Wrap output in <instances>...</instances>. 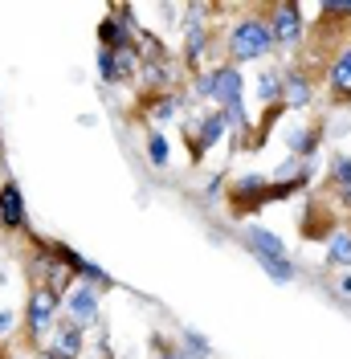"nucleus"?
<instances>
[{
    "label": "nucleus",
    "mask_w": 351,
    "mask_h": 359,
    "mask_svg": "<svg viewBox=\"0 0 351 359\" xmlns=\"http://www.w3.org/2000/svg\"><path fill=\"white\" fill-rule=\"evenodd\" d=\"M13 318H17L13 311H0V335H8V331H13Z\"/></svg>",
    "instance_id": "nucleus-21"
},
{
    "label": "nucleus",
    "mask_w": 351,
    "mask_h": 359,
    "mask_svg": "<svg viewBox=\"0 0 351 359\" xmlns=\"http://www.w3.org/2000/svg\"><path fill=\"white\" fill-rule=\"evenodd\" d=\"M241 241L249 245V253H265V257H282V262H290L286 241L278 237V233H270L265 224H241Z\"/></svg>",
    "instance_id": "nucleus-10"
},
{
    "label": "nucleus",
    "mask_w": 351,
    "mask_h": 359,
    "mask_svg": "<svg viewBox=\"0 0 351 359\" xmlns=\"http://www.w3.org/2000/svg\"><path fill=\"white\" fill-rule=\"evenodd\" d=\"M327 262L339 269H351V221H339L327 237Z\"/></svg>",
    "instance_id": "nucleus-14"
},
{
    "label": "nucleus",
    "mask_w": 351,
    "mask_h": 359,
    "mask_svg": "<svg viewBox=\"0 0 351 359\" xmlns=\"http://www.w3.org/2000/svg\"><path fill=\"white\" fill-rule=\"evenodd\" d=\"M258 98L270 107H282V69H265L258 78Z\"/></svg>",
    "instance_id": "nucleus-17"
},
{
    "label": "nucleus",
    "mask_w": 351,
    "mask_h": 359,
    "mask_svg": "<svg viewBox=\"0 0 351 359\" xmlns=\"http://www.w3.org/2000/svg\"><path fill=\"white\" fill-rule=\"evenodd\" d=\"M33 359H53V355H49V351H37V355H33Z\"/></svg>",
    "instance_id": "nucleus-23"
},
{
    "label": "nucleus",
    "mask_w": 351,
    "mask_h": 359,
    "mask_svg": "<svg viewBox=\"0 0 351 359\" xmlns=\"http://www.w3.org/2000/svg\"><path fill=\"white\" fill-rule=\"evenodd\" d=\"M58 311H62V294H53L49 286H33L29 290V302H25V331L29 339H41L53 331V323H58Z\"/></svg>",
    "instance_id": "nucleus-3"
},
{
    "label": "nucleus",
    "mask_w": 351,
    "mask_h": 359,
    "mask_svg": "<svg viewBox=\"0 0 351 359\" xmlns=\"http://www.w3.org/2000/svg\"><path fill=\"white\" fill-rule=\"evenodd\" d=\"M229 131H233V123H229L225 111H208L200 123H188L184 127V139H192V159H204Z\"/></svg>",
    "instance_id": "nucleus-4"
},
{
    "label": "nucleus",
    "mask_w": 351,
    "mask_h": 359,
    "mask_svg": "<svg viewBox=\"0 0 351 359\" xmlns=\"http://www.w3.org/2000/svg\"><path fill=\"white\" fill-rule=\"evenodd\" d=\"M197 98L217 102V111L229 114L233 131H249V114H245V78L237 66H213L208 74L197 78Z\"/></svg>",
    "instance_id": "nucleus-1"
},
{
    "label": "nucleus",
    "mask_w": 351,
    "mask_h": 359,
    "mask_svg": "<svg viewBox=\"0 0 351 359\" xmlns=\"http://www.w3.org/2000/svg\"><path fill=\"white\" fill-rule=\"evenodd\" d=\"M270 49H274V33H270L265 17L245 13L241 21H233V29H229V66L241 69L245 62H262Z\"/></svg>",
    "instance_id": "nucleus-2"
},
{
    "label": "nucleus",
    "mask_w": 351,
    "mask_h": 359,
    "mask_svg": "<svg viewBox=\"0 0 351 359\" xmlns=\"http://www.w3.org/2000/svg\"><path fill=\"white\" fill-rule=\"evenodd\" d=\"M180 343H184L180 351H184L188 359H208V355H213V347H208V339H200L197 331H180Z\"/></svg>",
    "instance_id": "nucleus-18"
},
{
    "label": "nucleus",
    "mask_w": 351,
    "mask_h": 359,
    "mask_svg": "<svg viewBox=\"0 0 351 359\" xmlns=\"http://www.w3.org/2000/svg\"><path fill=\"white\" fill-rule=\"evenodd\" d=\"M270 33H274V45H298L307 37V25H303V4L298 0H278L270 8Z\"/></svg>",
    "instance_id": "nucleus-5"
},
{
    "label": "nucleus",
    "mask_w": 351,
    "mask_h": 359,
    "mask_svg": "<svg viewBox=\"0 0 351 359\" xmlns=\"http://www.w3.org/2000/svg\"><path fill=\"white\" fill-rule=\"evenodd\" d=\"M98 294H102V286H94V282H74V290L66 294V318L74 323V327H82L86 331L90 323L98 318Z\"/></svg>",
    "instance_id": "nucleus-6"
},
{
    "label": "nucleus",
    "mask_w": 351,
    "mask_h": 359,
    "mask_svg": "<svg viewBox=\"0 0 351 359\" xmlns=\"http://www.w3.org/2000/svg\"><path fill=\"white\" fill-rule=\"evenodd\" d=\"M147 156H152L155 168H168V163H172V159H168V139H164L159 131L147 135Z\"/></svg>",
    "instance_id": "nucleus-19"
},
{
    "label": "nucleus",
    "mask_w": 351,
    "mask_h": 359,
    "mask_svg": "<svg viewBox=\"0 0 351 359\" xmlns=\"http://www.w3.org/2000/svg\"><path fill=\"white\" fill-rule=\"evenodd\" d=\"M200 13L204 8H192V17L184 25V62L188 66H197L200 57H204V49H208V41H213V33H208V25L200 21Z\"/></svg>",
    "instance_id": "nucleus-11"
},
{
    "label": "nucleus",
    "mask_w": 351,
    "mask_h": 359,
    "mask_svg": "<svg viewBox=\"0 0 351 359\" xmlns=\"http://www.w3.org/2000/svg\"><path fill=\"white\" fill-rule=\"evenodd\" d=\"M327 184L335 188V192H339L343 208H351V156H335V159H331Z\"/></svg>",
    "instance_id": "nucleus-15"
},
{
    "label": "nucleus",
    "mask_w": 351,
    "mask_h": 359,
    "mask_svg": "<svg viewBox=\"0 0 351 359\" xmlns=\"http://www.w3.org/2000/svg\"><path fill=\"white\" fill-rule=\"evenodd\" d=\"M0 224H4L8 233L25 229V192L13 184V180L0 184Z\"/></svg>",
    "instance_id": "nucleus-12"
},
{
    "label": "nucleus",
    "mask_w": 351,
    "mask_h": 359,
    "mask_svg": "<svg viewBox=\"0 0 351 359\" xmlns=\"http://www.w3.org/2000/svg\"><path fill=\"white\" fill-rule=\"evenodd\" d=\"M8 359H33V355H8Z\"/></svg>",
    "instance_id": "nucleus-24"
},
{
    "label": "nucleus",
    "mask_w": 351,
    "mask_h": 359,
    "mask_svg": "<svg viewBox=\"0 0 351 359\" xmlns=\"http://www.w3.org/2000/svg\"><path fill=\"white\" fill-rule=\"evenodd\" d=\"M253 262L270 273V282H278V286H290L294 278H298V269L294 262H282V257H265V253H253Z\"/></svg>",
    "instance_id": "nucleus-16"
},
{
    "label": "nucleus",
    "mask_w": 351,
    "mask_h": 359,
    "mask_svg": "<svg viewBox=\"0 0 351 359\" xmlns=\"http://www.w3.org/2000/svg\"><path fill=\"white\" fill-rule=\"evenodd\" d=\"M314 94H319V86H314V78H310L303 66H294V69L282 74V107L286 111H303V107H310Z\"/></svg>",
    "instance_id": "nucleus-7"
},
{
    "label": "nucleus",
    "mask_w": 351,
    "mask_h": 359,
    "mask_svg": "<svg viewBox=\"0 0 351 359\" xmlns=\"http://www.w3.org/2000/svg\"><path fill=\"white\" fill-rule=\"evenodd\" d=\"M335 294L351 298V269H343V273H339V282H335Z\"/></svg>",
    "instance_id": "nucleus-20"
},
{
    "label": "nucleus",
    "mask_w": 351,
    "mask_h": 359,
    "mask_svg": "<svg viewBox=\"0 0 351 359\" xmlns=\"http://www.w3.org/2000/svg\"><path fill=\"white\" fill-rule=\"evenodd\" d=\"M319 143H323V127H294L286 135V147L294 151V159H314Z\"/></svg>",
    "instance_id": "nucleus-13"
},
{
    "label": "nucleus",
    "mask_w": 351,
    "mask_h": 359,
    "mask_svg": "<svg viewBox=\"0 0 351 359\" xmlns=\"http://www.w3.org/2000/svg\"><path fill=\"white\" fill-rule=\"evenodd\" d=\"M159 359H188V355H184L180 347H164V343H159Z\"/></svg>",
    "instance_id": "nucleus-22"
},
{
    "label": "nucleus",
    "mask_w": 351,
    "mask_h": 359,
    "mask_svg": "<svg viewBox=\"0 0 351 359\" xmlns=\"http://www.w3.org/2000/svg\"><path fill=\"white\" fill-rule=\"evenodd\" d=\"M327 90H331V102H339V107L351 102V41L339 45V53H335V62H331Z\"/></svg>",
    "instance_id": "nucleus-9"
},
{
    "label": "nucleus",
    "mask_w": 351,
    "mask_h": 359,
    "mask_svg": "<svg viewBox=\"0 0 351 359\" xmlns=\"http://www.w3.org/2000/svg\"><path fill=\"white\" fill-rule=\"evenodd\" d=\"M53 359H78L82 355V327H74L69 318H58L53 331H49V347H45Z\"/></svg>",
    "instance_id": "nucleus-8"
}]
</instances>
